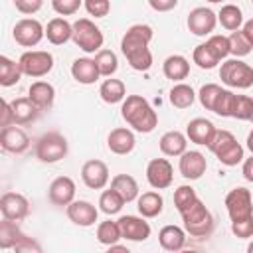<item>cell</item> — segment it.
<instances>
[{
    "label": "cell",
    "mask_w": 253,
    "mask_h": 253,
    "mask_svg": "<svg viewBox=\"0 0 253 253\" xmlns=\"http://www.w3.org/2000/svg\"><path fill=\"white\" fill-rule=\"evenodd\" d=\"M233 103H235V93L231 89H221L215 105H213V113L219 117H231L233 113Z\"/></svg>",
    "instance_id": "obj_43"
},
{
    "label": "cell",
    "mask_w": 253,
    "mask_h": 253,
    "mask_svg": "<svg viewBox=\"0 0 253 253\" xmlns=\"http://www.w3.org/2000/svg\"><path fill=\"white\" fill-rule=\"evenodd\" d=\"M206 2H211V4H217V2H223V0H206Z\"/></svg>",
    "instance_id": "obj_57"
},
{
    "label": "cell",
    "mask_w": 253,
    "mask_h": 253,
    "mask_svg": "<svg viewBox=\"0 0 253 253\" xmlns=\"http://www.w3.org/2000/svg\"><path fill=\"white\" fill-rule=\"evenodd\" d=\"M10 105H12V113H14V125H20V126L34 123L42 113L30 97H18Z\"/></svg>",
    "instance_id": "obj_24"
},
{
    "label": "cell",
    "mask_w": 253,
    "mask_h": 253,
    "mask_svg": "<svg viewBox=\"0 0 253 253\" xmlns=\"http://www.w3.org/2000/svg\"><path fill=\"white\" fill-rule=\"evenodd\" d=\"M73 43L83 49L85 53H97L103 47L105 36L99 26H95L93 20L89 18H79L73 22Z\"/></svg>",
    "instance_id": "obj_5"
},
{
    "label": "cell",
    "mask_w": 253,
    "mask_h": 253,
    "mask_svg": "<svg viewBox=\"0 0 253 253\" xmlns=\"http://www.w3.org/2000/svg\"><path fill=\"white\" fill-rule=\"evenodd\" d=\"M22 69H20V63L6 57V55H0V85L2 87H12L16 85L20 79H22Z\"/></svg>",
    "instance_id": "obj_33"
},
{
    "label": "cell",
    "mask_w": 253,
    "mask_h": 253,
    "mask_svg": "<svg viewBox=\"0 0 253 253\" xmlns=\"http://www.w3.org/2000/svg\"><path fill=\"white\" fill-rule=\"evenodd\" d=\"M219 79L231 89H249L253 85V67L239 57L225 59L219 67Z\"/></svg>",
    "instance_id": "obj_6"
},
{
    "label": "cell",
    "mask_w": 253,
    "mask_h": 253,
    "mask_svg": "<svg viewBox=\"0 0 253 253\" xmlns=\"http://www.w3.org/2000/svg\"><path fill=\"white\" fill-rule=\"evenodd\" d=\"M65 213L69 221L79 227H91L97 223V217H99V210L87 200H73L65 208Z\"/></svg>",
    "instance_id": "obj_15"
},
{
    "label": "cell",
    "mask_w": 253,
    "mask_h": 253,
    "mask_svg": "<svg viewBox=\"0 0 253 253\" xmlns=\"http://www.w3.org/2000/svg\"><path fill=\"white\" fill-rule=\"evenodd\" d=\"M123 121L136 132L148 134L158 125V115L142 95H126L121 105Z\"/></svg>",
    "instance_id": "obj_2"
},
{
    "label": "cell",
    "mask_w": 253,
    "mask_h": 253,
    "mask_svg": "<svg viewBox=\"0 0 253 253\" xmlns=\"http://www.w3.org/2000/svg\"><path fill=\"white\" fill-rule=\"evenodd\" d=\"M162 73H164L166 79L180 83V81L186 79L188 73H190V61H188L184 55H180V53L168 55V57L164 59V63H162Z\"/></svg>",
    "instance_id": "obj_28"
},
{
    "label": "cell",
    "mask_w": 253,
    "mask_h": 253,
    "mask_svg": "<svg viewBox=\"0 0 253 253\" xmlns=\"http://www.w3.org/2000/svg\"><path fill=\"white\" fill-rule=\"evenodd\" d=\"M18 63L24 75L40 79V77H45L53 69V55L43 49H30L20 55Z\"/></svg>",
    "instance_id": "obj_8"
},
{
    "label": "cell",
    "mask_w": 253,
    "mask_h": 253,
    "mask_svg": "<svg viewBox=\"0 0 253 253\" xmlns=\"http://www.w3.org/2000/svg\"><path fill=\"white\" fill-rule=\"evenodd\" d=\"M134 144H136V138H134V132L130 128H125V126H117L109 132L107 136V146L113 154H119V156H125V154H130L134 150Z\"/></svg>",
    "instance_id": "obj_20"
},
{
    "label": "cell",
    "mask_w": 253,
    "mask_h": 253,
    "mask_svg": "<svg viewBox=\"0 0 253 253\" xmlns=\"http://www.w3.org/2000/svg\"><path fill=\"white\" fill-rule=\"evenodd\" d=\"M196 91L190 87V85H186V83H176L172 89H170V103L176 107V109H188V107H192L194 105V101H196Z\"/></svg>",
    "instance_id": "obj_35"
},
{
    "label": "cell",
    "mask_w": 253,
    "mask_h": 253,
    "mask_svg": "<svg viewBox=\"0 0 253 253\" xmlns=\"http://www.w3.org/2000/svg\"><path fill=\"white\" fill-rule=\"evenodd\" d=\"M249 121H251V123H253V115H251V119H249Z\"/></svg>",
    "instance_id": "obj_58"
},
{
    "label": "cell",
    "mask_w": 253,
    "mask_h": 253,
    "mask_svg": "<svg viewBox=\"0 0 253 253\" xmlns=\"http://www.w3.org/2000/svg\"><path fill=\"white\" fill-rule=\"evenodd\" d=\"M81 180L89 190H103L109 184V166L103 160H87L81 166Z\"/></svg>",
    "instance_id": "obj_18"
},
{
    "label": "cell",
    "mask_w": 253,
    "mask_h": 253,
    "mask_svg": "<svg viewBox=\"0 0 253 253\" xmlns=\"http://www.w3.org/2000/svg\"><path fill=\"white\" fill-rule=\"evenodd\" d=\"M231 231H233L235 237H241V239L253 237V215L251 217H245V219L231 221Z\"/></svg>",
    "instance_id": "obj_48"
},
{
    "label": "cell",
    "mask_w": 253,
    "mask_h": 253,
    "mask_svg": "<svg viewBox=\"0 0 253 253\" xmlns=\"http://www.w3.org/2000/svg\"><path fill=\"white\" fill-rule=\"evenodd\" d=\"M83 0H51V8L59 16H71L79 10Z\"/></svg>",
    "instance_id": "obj_47"
},
{
    "label": "cell",
    "mask_w": 253,
    "mask_h": 253,
    "mask_svg": "<svg viewBox=\"0 0 253 253\" xmlns=\"http://www.w3.org/2000/svg\"><path fill=\"white\" fill-rule=\"evenodd\" d=\"M219 93H221V87H219L217 83H206V85L200 87L198 99H200V103H202V107H204L206 111H211V113H213V105H215Z\"/></svg>",
    "instance_id": "obj_42"
},
{
    "label": "cell",
    "mask_w": 253,
    "mask_h": 253,
    "mask_svg": "<svg viewBox=\"0 0 253 253\" xmlns=\"http://www.w3.org/2000/svg\"><path fill=\"white\" fill-rule=\"evenodd\" d=\"M196 200H198V194H196V190H194L192 186H188V184H182V186H178V188L174 190V206H176L178 211H184V210L190 208Z\"/></svg>",
    "instance_id": "obj_41"
},
{
    "label": "cell",
    "mask_w": 253,
    "mask_h": 253,
    "mask_svg": "<svg viewBox=\"0 0 253 253\" xmlns=\"http://www.w3.org/2000/svg\"><path fill=\"white\" fill-rule=\"evenodd\" d=\"M247 148H249V152L253 154V130L247 134Z\"/></svg>",
    "instance_id": "obj_55"
},
{
    "label": "cell",
    "mask_w": 253,
    "mask_h": 253,
    "mask_svg": "<svg viewBox=\"0 0 253 253\" xmlns=\"http://www.w3.org/2000/svg\"><path fill=\"white\" fill-rule=\"evenodd\" d=\"M71 75L77 83L81 85H93L101 73H99V67L95 63V57H77L73 63H71Z\"/></svg>",
    "instance_id": "obj_22"
},
{
    "label": "cell",
    "mask_w": 253,
    "mask_h": 253,
    "mask_svg": "<svg viewBox=\"0 0 253 253\" xmlns=\"http://www.w3.org/2000/svg\"><path fill=\"white\" fill-rule=\"evenodd\" d=\"M95 63L99 67L101 77H113L119 69V59H117L115 51H111V49H99L95 53Z\"/></svg>",
    "instance_id": "obj_38"
},
{
    "label": "cell",
    "mask_w": 253,
    "mask_h": 253,
    "mask_svg": "<svg viewBox=\"0 0 253 253\" xmlns=\"http://www.w3.org/2000/svg\"><path fill=\"white\" fill-rule=\"evenodd\" d=\"M14 6L20 14H26V16H32L36 12L42 10L43 6V0H14Z\"/></svg>",
    "instance_id": "obj_49"
},
{
    "label": "cell",
    "mask_w": 253,
    "mask_h": 253,
    "mask_svg": "<svg viewBox=\"0 0 253 253\" xmlns=\"http://www.w3.org/2000/svg\"><path fill=\"white\" fill-rule=\"evenodd\" d=\"M182 215V223L186 233H190L192 237H210L213 231V215L211 211L206 208V204L198 198L190 208H186L184 211H180Z\"/></svg>",
    "instance_id": "obj_3"
},
{
    "label": "cell",
    "mask_w": 253,
    "mask_h": 253,
    "mask_svg": "<svg viewBox=\"0 0 253 253\" xmlns=\"http://www.w3.org/2000/svg\"><path fill=\"white\" fill-rule=\"evenodd\" d=\"M47 200L53 206L67 208L75 200V182L69 176H57L47 188Z\"/></svg>",
    "instance_id": "obj_19"
},
{
    "label": "cell",
    "mask_w": 253,
    "mask_h": 253,
    "mask_svg": "<svg viewBox=\"0 0 253 253\" xmlns=\"http://www.w3.org/2000/svg\"><path fill=\"white\" fill-rule=\"evenodd\" d=\"M241 174L247 182L253 184V154L249 158H243V166H241Z\"/></svg>",
    "instance_id": "obj_53"
},
{
    "label": "cell",
    "mask_w": 253,
    "mask_h": 253,
    "mask_svg": "<svg viewBox=\"0 0 253 253\" xmlns=\"http://www.w3.org/2000/svg\"><path fill=\"white\" fill-rule=\"evenodd\" d=\"M67 150H69L67 138L55 130L42 134L36 142V158L43 164H53L63 160L67 156Z\"/></svg>",
    "instance_id": "obj_7"
},
{
    "label": "cell",
    "mask_w": 253,
    "mask_h": 253,
    "mask_svg": "<svg viewBox=\"0 0 253 253\" xmlns=\"http://www.w3.org/2000/svg\"><path fill=\"white\" fill-rule=\"evenodd\" d=\"M152 36L154 32L148 24H134L125 32L121 40V51L134 71H148L152 67V53L148 47Z\"/></svg>",
    "instance_id": "obj_1"
},
{
    "label": "cell",
    "mask_w": 253,
    "mask_h": 253,
    "mask_svg": "<svg viewBox=\"0 0 253 253\" xmlns=\"http://www.w3.org/2000/svg\"><path fill=\"white\" fill-rule=\"evenodd\" d=\"M148 6L154 12H170L178 6V0H148Z\"/></svg>",
    "instance_id": "obj_51"
},
{
    "label": "cell",
    "mask_w": 253,
    "mask_h": 253,
    "mask_svg": "<svg viewBox=\"0 0 253 253\" xmlns=\"http://www.w3.org/2000/svg\"><path fill=\"white\" fill-rule=\"evenodd\" d=\"M186 24H188V30L194 36L206 38V36H211V32L215 30V26H217V14L211 8L198 6V8H194L188 14Z\"/></svg>",
    "instance_id": "obj_11"
},
{
    "label": "cell",
    "mask_w": 253,
    "mask_h": 253,
    "mask_svg": "<svg viewBox=\"0 0 253 253\" xmlns=\"http://www.w3.org/2000/svg\"><path fill=\"white\" fill-rule=\"evenodd\" d=\"M45 38L53 45H63L73 38V24H69L65 18H53L45 26Z\"/></svg>",
    "instance_id": "obj_25"
},
{
    "label": "cell",
    "mask_w": 253,
    "mask_h": 253,
    "mask_svg": "<svg viewBox=\"0 0 253 253\" xmlns=\"http://www.w3.org/2000/svg\"><path fill=\"white\" fill-rule=\"evenodd\" d=\"M208 148H210V152L215 154V158L223 166H237L245 158L243 146L237 142V138L229 130H215V134H213L211 142L208 144Z\"/></svg>",
    "instance_id": "obj_4"
},
{
    "label": "cell",
    "mask_w": 253,
    "mask_h": 253,
    "mask_svg": "<svg viewBox=\"0 0 253 253\" xmlns=\"http://www.w3.org/2000/svg\"><path fill=\"white\" fill-rule=\"evenodd\" d=\"M192 59H194V63H196L200 69H213V67L219 63L217 55L210 49V45H208L206 42L194 47V51H192Z\"/></svg>",
    "instance_id": "obj_39"
},
{
    "label": "cell",
    "mask_w": 253,
    "mask_h": 253,
    "mask_svg": "<svg viewBox=\"0 0 253 253\" xmlns=\"http://www.w3.org/2000/svg\"><path fill=\"white\" fill-rule=\"evenodd\" d=\"M206 43L210 45V49L217 55V59L221 61V59H225L227 55H229V38L227 36H221V34H211L208 40H206Z\"/></svg>",
    "instance_id": "obj_45"
},
{
    "label": "cell",
    "mask_w": 253,
    "mask_h": 253,
    "mask_svg": "<svg viewBox=\"0 0 253 253\" xmlns=\"http://www.w3.org/2000/svg\"><path fill=\"white\" fill-rule=\"evenodd\" d=\"M158 241L164 251L176 253V251L184 249V245H186V229H182L178 225H164L158 231Z\"/></svg>",
    "instance_id": "obj_27"
},
{
    "label": "cell",
    "mask_w": 253,
    "mask_h": 253,
    "mask_svg": "<svg viewBox=\"0 0 253 253\" xmlns=\"http://www.w3.org/2000/svg\"><path fill=\"white\" fill-rule=\"evenodd\" d=\"M241 32H243V34L247 36V40L253 43V18H251V20H247V22H243Z\"/></svg>",
    "instance_id": "obj_54"
},
{
    "label": "cell",
    "mask_w": 253,
    "mask_h": 253,
    "mask_svg": "<svg viewBox=\"0 0 253 253\" xmlns=\"http://www.w3.org/2000/svg\"><path fill=\"white\" fill-rule=\"evenodd\" d=\"M227 38H229V55H233V57H245V55L251 53L253 43L247 40V36L241 30L231 32Z\"/></svg>",
    "instance_id": "obj_40"
},
{
    "label": "cell",
    "mask_w": 253,
    "mask_h": 253,
    "mask_svg": "<svg viewBox=\"0 0 253 253\" xmlns=\"http://www.w3.org/2000/svg\"><path fill=\"white\" fill-rule=\"evenodd\" d=\"M28 97L40 111H49L55 101V87L47 81H34L28 89Z\"/></svg>",
    "instance_id": "obj_23"
},
{
    "label": "cell",
    "mask_w": 253,
    "mask_h": 253,
    "mask_svg": "<svg viewBox=\"0 0 253 253\" xmlns=\"http://www.w3.org/2000/svg\"><path fill=\"white\" fill-rule=\"evenodd\" d=\"M119 239H123L119 221H111V219H107V221H101V223L97 225V241H99L101 245L111 247V245H115Z\"/></svg>",
    "instance_id": "obj_36"
},
{
    "label": "cell",
    "mask_w": 253,
    "mask_h": 253,
    "mask_svg": "<svg viewBox=\"0 0 253 253\" xmlns=\"http://www.w3.org/2000/svg\"><path fill=\"white\" fill-rule=\"evenodd\" d=\"M217 22L221 24V28H225L229 32L241 30V26H243V12L235 4H225L217 12Z\"/></svg>",
    "instance_id": "obj_32"
},
{
    "label": "cell",
    "mask_w": 253,
    "mask_h": 253,
    "mask_svg": "<svg viewBox=\"0 0 253 253\" xmlns=\"http://www.w3.org/2000/svg\"><path fill=\"white\" fill-rule=\"evenodd\" d=\"M178 170L186 180H200L208 170V160L200 150H186L180 154Z\"/></svg>",
    "instance_id": "obj_17"
},
{
    "label": "cell",
    "mask_w": 253,
    "mask_h": 253,
    "mask_svg": "<svg viewBox=\"0 0 253 253\" xmlns=\"http://www.w3.org/2000/svg\"><path fill=\"white\" fill-rule=\"evenodd\" d=\"M111 188L117 190L123 200L128 204V202H134L140 194H138V182L130 176V174H117L113 180H111Z\"/></svg>",
    "instance_id": "obj_31"
},
{
    "label": "cell",
    "mask_w": 253,
    "mask_h": 253,
    "mask_svg": "<svg viewBox=\"0 0 253 253\" xmlns=\"http://www.w3.org/2000/svg\"><path fill=\"white\" fill-rule=\"evenodd\" d=\"M83 4L89 16L95 18H105L111 12V0H83Z\"/></svg>",
    "instance_id": "obj_46"
},
{
    "label": "cell",
    "mask_w": 253,
    "mask_h": 253,
    "mask_svg": "<svg viewBox=\"0 0 253 253\" xmlns=\"http://www.w3.org/2000/svg\"><path fill=\"white\" fill-rule=\"evenodd\" d=\"M136 208H138V213L146 219H152V217H158L164 210V200L158 192H144L136 198Z\"/></svg>",
    "instance_id": "obj_29"
},
{
    "label": "cell",
    "mask_w": 253,
    "mask_h": 253,
    "mask_svg": "<svg viewBox=\"0 0 253 253\" xmlns=\"http://www.w3.org/2000/svg\"><path fill=\"white\" fill-rule=\"evenodd\" d=\"M12 38L22 47H36L45 38V28L36 18H22L14 24Z\"/></svg>",
    "instance_id": "obj_9"
},
{
    "label": "cell",
    "mask_w": 253,
    "mask_h": 253,
    "mask_svg": "<svg viewBox=\"0 0 253 253\" xmlns=\"http://www.w3.org/2000/svg\"><path fill=\"white\" fill-rule=\"evenodd\" d=\"M22 235L24 233L20 231L18 221L2 217V221H0V249H14V245L22 239Z\"/></svg>",
    "instance_id": "obj_34"
},
{
    "label": "cell",
    "mask_w": 253,
    "mask_h": 253,
    "mask_svg": "<svg viewBox=\"0 0 253 253\" xmlns=\"http://www.w3.org/2000/svg\"><path fill=\"white\" fill-rule=\"evenodd\" d=\"M251 115H253V97L235 95V103H233V113H231V117H233V119H239V121H249Z\"/></svg>",
    "instance_id": "obj_44"
},
{
    "label": "cell",
    "mask_w": 253,
    "mask_h": 253,
    "mask_svg": "<svg viewBox=\"0 0 253 253\" xmlns=\"http://www.w3.org/2000/svg\"><path fill=\"white\" fill-rule=\"evenodd\" d=\"M247 251H249V253H253V243H249V247H247Z\"/></svg>",
    "instance_id": "obj_56"
},
{
    "label": "cell",
    "mask_w": 253,
    "mask_h": 253,
    "mask_svg": "<svg viewBox=\"0 0 253 253\" xmlns=\"http://www.w3.org/2000/svg\"><path fill=\"white\" fill-rule=\"evenodd\" d=\"M119 227L123 233V239L126 241H146L150 237V223L146 221V217H138V215H121L119 219Z\"/></svg>",
    "instance_id": "obj_13"
},
{
    "label": "cell",
    "mask_w": 253,
    "mask_h": 253,
    "mask_svg": "<svg viewBox=\"0 0 253 253\" xmlns=\"http://www.w3.org/2000/svg\"><path fill=\"white\" fill-rule=\"evenodd\" d=\"M2 126H10L14 125V113H12V105L8 101H2Z\"/></svg>",
    "instance_id": "obj_52"
},
{
    "label": "cell",
    "mask_w": 253,
    "mask_h": 253,
    "mask_svg": "<svg viewBox=\"0 0 253 253\" xmlns=\"http://www.w3.org/2000/svg\"><path fill=\"white\" fill-rule=\"evenodd\" d=\"M125 204H126V202L123 200V196H121L117 190H113V188L105 190V192L101 194V198H99V210H101L103 213H107V215L119 213Z\"/></svg>",
    "instance_id": "obj_37"
},
{
    "label": "cell",
    "mask_w": 253,
    "mask_h": 253,
    "mask_svg": "<svg viewBox=\"0 0 253 253\" xmlns=\"http://www.w3.org/2000/svg\"><path fill=\"white\" fill-rule=\"evenodd\" d=\"M99 95L101 99L107 103V105H117V103H123L125 97H126V87L121 79H105L99 87Z\"/></svg>",
    "instance_id": "obj_30"
},
{
    "label": "cell",
    "mask_w": 253,
    "mask_h": 253,
    "mask_svg": "<svg viewBox=\"0 0 253 253\" xmlns=\"http://www.w3.org/2000/svg\"><path fill=\"white\" fill-rule=\"evenodd\" d=\"M0 146L10 154H22L30 148V136L20 128V125L2 126L0 130Z\"/></svg>",
    "instance_id": "obj_16"
},
{
    "label": "cell",
    "mask_w": 253,
    "mask_h": 253,
    "mask_svg": "<svg viewBox=\"0 0 253 253\" xmlns=\"http://www.w3.org/2000/svg\"><path fill=\"white\" fill-rule=\"evenodd\" d=\"M0 211H2V217L6 219L22 221L30 213V202L26 196L18 192H6L0 198Z\"/></svg>",
    "instance_id": "obj_14"
},
{
    "label": "cell",
    "mask_w": 253,
    "mask_h": 253,
    "mask_svg": "<svg viewBox=\"0 0 253 253\" xmlns=\"http://www.w3.org/2000/svg\"><path fill=\"white\" fill-rule=\"evenodd\" d=\"M158 146L164 156H180L188 148V136L180 130H168L160 136Z\"/></svg>",
    "instance_id": "obj_26"
},
{
    "label": "cell",
    "mask_w": 253,
    "mask_h": 253,
    "mask_svg": "<svg viewBox=\"0 0 253 253\" xmlns=\"http://www.w3.org/2000/svg\"><path fill=\"white\" fill-rule=\"evenodd\" d=\"M251 4H253V0H251Z\"/></svg>",
    "instance_id": "obj_59"
},
{
    "label": "cell",
    "mask_w": 253,
    "mask_h": 253,
    "mask_svg": "<svg viewBox=\"0 0 253 253\" xmlns=\"http://www.w3.org/2000/svg\"><path fill=\"white\" fill-rule=\"evenodd\" d=\"M215 126L211 121L208 119H202V117H196L188 123L186 126V136L194 142V144H200V146H208L215 134Z\"/></svg>",
    "instance_id": "obj_21"
},
{
    "label": "cell",
    "mask_w": 253,
    "mask_h": 253,
    "mask_svg": "<svg viewBox=\"0 0 253 253\" xmlns=\"http://www.w3.org/2000/svg\"><path fill=\"white\" fill-rule=\"evenodd\" d=\"M146 180L154 190H166L172 186L174 168L166 158H152L146 164Z\"/></svg>",
    "instance_id": "obj_12"
},
{
    "label": "cell",
    "mask_w": 253,
    "mask_h": 253,
    "mask_svg": "<svg viewBox=\"0 0 253 253\" xmlns=\"http://www.w3.org/2000/svg\"><path fill=\"white\" fill-rule=\"evenodd\" d=\"M14 251H18V253H40V251H42V247H40V243H38V241H34L32 237L22 235V239L14 245Z\"/></svg>",
    "instance_id": "obj_50"
},
{
    "label": "cell",
    "mask_w": 253,
    "mask_h": 253,
    "mask_svg": "<svg viewBox=\"0 0 253 253\" xmlns=\"http://www.w3.org/2000/svg\"><path fill=\"white\" fill-rule=\"evenodd\" d=\"M225 210H227V215H229L231 221L251 217L253 215V198H251V192L247 188H243V186L233 188L225 196Z\"/></svg>",
    "instance_id": "obj_10"
}]
</instances>
